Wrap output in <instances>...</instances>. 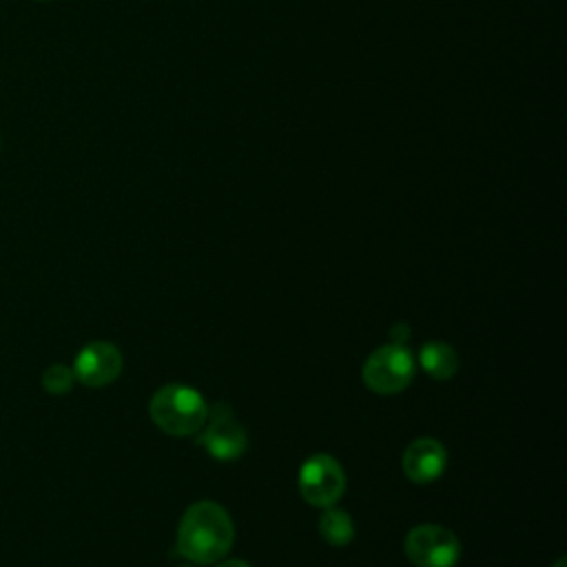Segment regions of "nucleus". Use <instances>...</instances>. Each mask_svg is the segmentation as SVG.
<instances>
[{
	"instance_id": "11",
	"label": "nucleus",
	"mask_w": 567,
	"mask_h": 567,
	"mask_svg": "<svg viewBox=\"0 0 567 567\" xmlns=\"http://www.w3.org/2000/svg\"><path fill=\"white\" fill-rule=\"evenodd\" d=\"M73 383H75L73 368H69L64 363H53L42 374V385L51 394H64L73 388Z\"/></svg>"
},
{
	"instance_id": "14",
	"label": "nucleus",
	"mask_w": 567,
	"mask_h": 567,
	"mask_svg": "<svg viewBox=\"0 0 567 567\" xmlns=\"http://www.w3.org/2000/svg\"><path fill=\"white\" fill-rule=\"evenodd\" d=\"M554 567H565V558H558V560L554 563Z\"/></svg>"
},
{
	"instance_id": "7",
	"label": "nucleus",
	"mask_w": 567,
	"mask_h": 567,
	"mask_svg": "<svg viewBox=\"0 0 567 567\" xmlns=\"http://www.w3.org/2000/svg\"><path fill=\"white\" fill-rule=\"evenodd\" d=\"M122 372V354L109 341L86 343L73 361L75 381L89 388H102L113 383Z\"/></svg>"
},
{
	"instance_id": "13",
	"label": "nucleus",
	"mask_w": 567,
	"mask_h": 567,
	"mask_svg": "<svg viewBox=\"0 0 567 567\" xmlns=\"http://www.w3.org/2000/svg\"><path fill=\"white\" fill-rule=\"evenodd\" d=\"M217 567H250V565L244 560H221Z\"/></svg>"
},
{
	"instance_id": "9",
	"label": "nucleus",
	"mask_w": 567,
	"mask_h": 567,
	"mask_svg": "<svg viewBox=\"0 0 567 567\" xmlns=\"http://www.w3.org/2000/svg\"><path fill=\"white\" fill-rule=\"evenodd\" d=\"M419 365L436 381H447L458 372V354L443 341H430L419 350Z\"/></svg>"
},
{
	"instance_id": "12",
	"label": "nucleus",
	"mask_w": 567,
	"mask_h": 567,
	"mask_svg": "<svg viewBox=\"0 0 567 567\" xmlns=\"http://www.w3.org/2000/svg\"><path fill=\"white\" fill-rule=\"evenodd\" d=\"M390 339H392V343H405L410 339V326H405V323L394 326L390 330Z\"/></svg>"
},
{
	"instance_id": "2",
	"label": "nucleus",
	"mask_w": 567,
	"mask_h": 567,
	"mask_svg": "<svg viewBox=\"0 0 567 567\" xmlns=\"http://www.w3.org/2000/svg\"><path fill=\"white\" fill-rule=\"evenodd\" d=\"M148 412L162 432L171 436H190L206 423L208 403L195 388L168 383L153 394Z\"/></svg>"
},
{
	"instance_id": "1",
	"label": "nucleus",
	"mask_w": 567,
	"mask_h": 567,
	"mask_svg": "<svg viewBox=\"0 0 567 567\" xmlns=\"http://www.w3.org/2000/svg\"><path fill=\"white\" fill-rule=\"evenodd\" d=\"M235 538L230 514L215 501L193 503L177 529V551L193 563H217L221 560Z\"/></svg>"
},
{
	"instance_id": "6",
	"label": "nucleus",
	"mask_w": 567,
	"mask_h": 567,
	"mask_svg": "<svg viewBox=\"0 0 567 567\" xmlns=\"http://www.w3.org/2000/svg\"><path fill=\"white\" fill-rule=\"evenodd\" d=\"M197 443L219 461H233L244 454L246 450V432L244 427L233 419V412L228 405L217 403L213 410H208L206 423L197 432Z\"/></svg>"
},
{
	"instance_id": "4",
	"label": "nucleus",
	"mask_w": 567,
	"mask_h": 567,
	"mask_svg": "<svg viewBox=\"0 0 567 567\" xmlns=\"http://www.w3.org/2000/svg\"><path fill=\"white\" fill-rule=\"evenodd\" d=\"M299 492L312 507L334 505L346 489V474L337 458L330 454H315L299 467Z\"/></svg>"
},
{
	"instance_id": "15",
	"label": "nucleus",
	"mask_w": 567,
	"mask_h": 567,
	"mask_svg": "<svg viewBox=\"0 0 567 567\" xmlns=\"http://www.w3.org/2000/svg\"><path fill=\"white\" fill-rule=\"evenodd\" d=\"M38 2H49V0H38Z\"/></svg>"
},
{
	"instance_id": "8",
	"label": "nucleus",
	"mask_w": 567,
	"mask_h": 567,
	"mask_svg": "<svg viewBox=\"0 0 567 567\" xmlns=\"http://www.w3.org/2000/svg\"><path fill=\"white\" fill-rule=\"evenodd\" d=\"M447 465V452L445 447L430 436L412 441L401 458L403 474L414 483H432L443 474Z\"/></svg>"
},
{
	"instance_id": "3",
	"label": "nucleus",
	"mask_w": 567,
	"mask_h": 567,
	"mask_svg": "<svg viewBox=\"0 0 567 567\" xmlns=\"http://www.w3.org/2000/svg\"><path fill=\"white\" fill-rule=\"evenodd\" d=\"M414 357L405 343L379 346L363 363V383L377 394H396L414 379Z\"/></svg>"
},
{
	"instance_id": "10",
	"label": "nucleus",
	"mask_w": 567,
	"mask_h": 567,
	"mask_svg": "<svg viewBox=\"0 0 567 567\" xmlns=\"http://www.w3.org/2000/svg\"><path fill=\"white\" fill-rule=\"evenodd\" d=\"M323 509L326 512L319 518V534L323 536V540L334 545V547L348 545L352 540V536H354L352 518L343 509H337L332 505L323 507Z\"/></svg>"
},
{
	"instance_id": "5",
	"label": "nucleus",
	"mask_w": 567,
	"mask_h": 567,
	"mask_svg": "<svg viewBox=\"0 0 567 567\" xmlns=\"http://www.w3.org/2000/svg\"><path fill=\"white\" fill-rule=\"evenodd\" d=\"M403 549L416 567H454L461 556L456 534L441 525H416L408 532Z\"/></svg>"
}]
</instances>
